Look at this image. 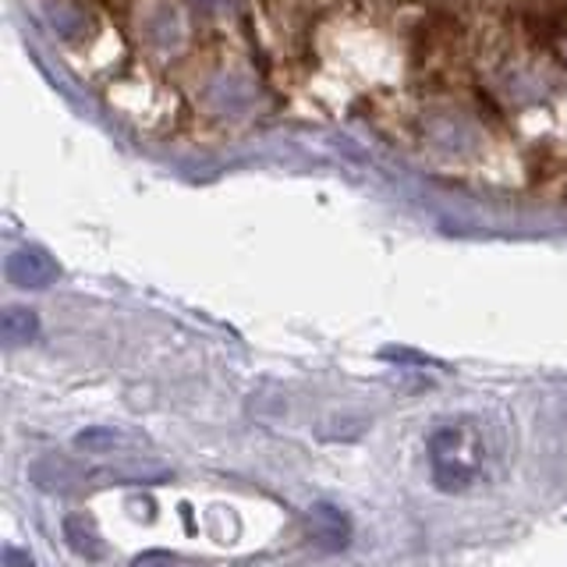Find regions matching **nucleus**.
Here are the masks:
<instances>
[{
  "label": "nucleus",
  "mask_w": 567,
  "mask_h": 567,
  "mask_svg": "<svg viewBox=\"0 0 567 567\" xmlns=\"http://www.w3.org/2000/svg\"><path fill=\"white\" fill-rule=\"evenodd\" d=\"M486 447H483V433L472 419H461L436 430L430 436V472L433 483L443 493H465L475 486L478 472H483Z\"/></svg>",
  "instance_id": "obj_1"
},
{
  "label": "nucleus",
  "mask_w": 567,
  "mask_h": 567,
  "mask_svg": "<svg viewBox=\"0 0 567 567\" xmlns=\"http://www.w3.org/2000/svg\"><path fill=\"white\" fill-rule=\"evenodd\" d=\"M309 532L323 549H344L351 539V522L341 507L333 504H312L309 507Z\"/></svg>",
  "instance_id": "obj_2"
},
{
  "label": "nucleus",
  "mask_w": 567,
  "mask_h": 567,
  "mask_svg": "<svg viewBox=\"0 0 567 567\" xmlns=\"http://www.w3.org/2000/svg\"><path fill=\"white\" fill-rule=\"evenodd\" d=\"M64 539L85 560H100L103 557V539H100L96 525L89 522L85 514H68V518H64Z\"/></svg>",
  "instance_id": "obj_3"
},
{
  "label": "nucleus",
  "mask_w": 567,
  "mask_h": 567,
  "mask_svg": "<svg viewBox=\"0 0 567 567\" xmlns=\"http://www.w3.org/2000/svg\"><path fill=\"white\" fill-rule=\"evenodd\" d=\"M50 465H53V475H32L43 489H58V493H64V489L75 486V478H79L75 468L64 465V461H50Z\"/></svg>",
  "instance_id": "obj_4"
},
{
  "label": "nucleus",
  "mask_w": 567,
  "mask_h": 567,
  "mask_svg": "<svg viewBox=\"0 0 567 567\" xmlns=\"http://www.w3.org/2000/svg\"><path fill=\"white\" fill-rule=\"evenodd\" d=\"M132 567H188V564L177 554H171V549H150V554L135 557Z\"/></svg>",
  "instance_id": "obj_5"
},
{
  "label": "nucleus",
  "mask_w": 567,
  "mask_h": 567,
  "mask_svg": "<svg viewBox=\"0 0 567 567\" xmlns=\"http://www.w3.org/2000/svg\"><path fill=\"white\" fill-rule=\"evenodd\" d=\"M32 327H35V323H32V316L11 312V316H8V327H4V330H8V341H11V344L29 341V337H32Z\"/></svg>",
  "instance_id": "obj_6"
},
{
  "label": "nucleus",
  "mask_w": 567,
  "mask_h": 567,
  "mask_svg": "<svg viewBox=\"0 0 567 567\" xmlns=\"http://www.w3.org/2000/svg\"><path fill=\"white\" fill-rule=\"evenodd\" d=\"M4 567H35V560L18 546H4Z\"/></svg>",
  "instance_id": "obj_7"
}]
</instances>
